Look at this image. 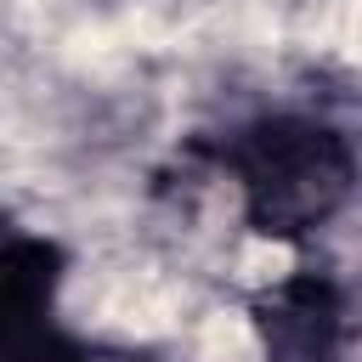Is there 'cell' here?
Returning <instances> with one entry per match:
<instances>
[{"mask_svg":"<svg viewBox=\"0 0 362 362\" xmlns=\"http://www.w3.org/2000/svg\"><path fill=\"white\" fill-rule=\"evenodd\" d=\"M243 198V221L260 238H305L339 215L356 187L351 141L305 113H266L226 136L215 153Z\"/></svg>","mask_w":362,"mask_h":362,"instance_id":"obj_1","label":"cell"},{"mask_svg":"<svg viewBox=\"0 0 362 362\" xmlns=\"http://www.w3.org/2000/svg\"><path fill=\"white\" fill-rule=\"evenodd\" d=\"M255 328L272 362H351V300L328 272H288L255 300Z\"/></svg>","mask_w":362,"mask_h":362,"instance_id":"obj_2","label":"cell"},{"mask_svg":"<svg viewBox=\"0 0 362 362\" xmlns=\"http://www.w3.org/2000/svg\"><path fill=\"white\" fill-rule=\"evenodd\" d=\"M90 362H147V356H90Z\"/></svg>","mask_w":362,"mask_h":362,"instance_id":"obj_3","label":"cell"}]
</instances>
